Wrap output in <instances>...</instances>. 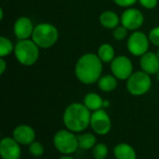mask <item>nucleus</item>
<instances>
[{"mask_svg": "<svg viewBox=\"0 0 159 159\" xmlns=\"http://www.w3.org/2000/svg\"><path fill=\"white\" fill-rule=\"evenodd\" d=\"M58 159H75L74 157H72V155H62L61 157H60Z\"/></svg>", "mask_w": 159, "mask_h": 159, "instance_id": "nucleus-29", "label": "nucleus"}, {"mask_svg": "<svg viewBox=\"0 0 159 159\" xmlns=\"http://www.w3.org/2000/svg\"><path fill=\"white\" fill-rule=\"evenodd\" d=\"M20 146L12 136L4 137L0 142L1 159H20L21 157Z\"/></svg>", "mask_w": 159, "mask_h": 159, "instance_id": "nucleus-11", "label": "nucleus"}, {"mask_svg": "<svg viewBox=\"0 0 159 159\" xmlns=\"http://www.w3.org/2000/svg\"><path fill=\"white\" fill-rule=\"evenodd\" d=\"M39 48H40L33 40H19L15 45L14 54L20 64L24 66H32L39 58Z\"/></svg>", "mask_w": 159, "mask_h": 159, "instance_id": "nucleus-4", "label": "nucleus"}, {"mask_svg": "<svg viewBox=\"0 0 159 159\" xmlns=\"http://www.w3.org/2000/svg\"><path fill=\"white\" fill-rule=\"evenodd\" d=\"M140 66L142 71L148 75H157L159 71V58L157 53L148 51L141 57Z\"/></svg>", "mask_w": 159, "mask_h": 159, "instance_id": "nucleus-14", "label": "nucleus"}, {"mask_svg": "<svg viewBox=\"0 0 159 159\" xmlns=\"http://www.w3.org/2000/svg\"><path fill=\"white\" fill-rule=\"evenodd\" d=\"M12 137L20 144V145H30L33 142L35 141V130L29 125H19L17 126L12 132Z\"/></svg>", "mask_w": 159, "mask_h": 159, "instance_id": "nucleus-12", "label": "nucleus"}, {"mask_svg": "<svg viewBox=\"0 0 159 159\" xmlns=\"http://www.w3.org/2000/svg\"><path fill=\"white\" fill-rule=\"evenodd\" d=\"M157 56H158V58H159V49L157 50Z\"/></svg>", "mask_w": 159, "mask_h": 159, "instance_id": "nucleus-33", "label": "nucleus"}, {"mask_svg": "<svg viewBox=\"0 0 159 159\" xmlns=\"http://www.w3.org/2000/svg\"><path fill=\"white\" fill-rule=\"evenodd\" d=\"M116 159H137V153L133 146L127 143H117L113 150Z\"/></svg>", "mask_w": 159, "mask_h": 159, "instance_id": "nucleus-15", "label": "nucleus"}, {"mask_svg": "<svg viewBox=\"0 0 159 159\" xmlns=\"http://www.w3.org/2000/svg\"><path fill=\"white\" fill-rule=\"evenodd\" d=\"M150 43L156 47H159V26L154 27L148 34Z\"/></svg>", "mask_w": 159, "mask_h": 159, "instance_id": "nucleus-25", "label": "nucleus"}, {"mask_svg": "<svg viewBox=\"0 0 159 159\" xmlns=\"http://www.w3.org/2000/svg\"><path fill=\"white\" fill-rule=\"evenodd\" d=\"M128 31L129 30L122 24L118 25L117 27H116L113 30V36L116 40L122 41V40L126 39V37L128 36Z\"/></svg>", "mask_w": 159, "mask_h": 159, "instance_id": "nucleus-24", "label": "nucleus"}, {"mask_svg": "<svg viewBox=\"0 0 159 159\" xmlns=\"http://www.w3.org/2000/svg\"><path fill=\"white\" fill-rule=\"evenodd\" d=\"M6 68H7V63L5 61V60L3 58L0 59V74L3 75L6 71Z\"/></svg>", "mask_w": 159, "mask_h": 159, "instance_id": "nucleus-28", "label": "nucleus"}, {"mask_svg": "<svg viewBox=\"0 0 159 159\" xmlns=\"http://www.w3.org/2000/svg\"><path fill=\"white\" fill-rule=\"evenodd\" d=\"M97 55L101 59V61L105 63L112 62L113 60L116 58L115 57V49L112 47V45H110L108 43L102 44L99 47Z\"/></svg>", "mask_w": 159, "mask_h": 159, "instance_id": "nucleus-20", "label": "nucleus"}, {"mask_svg": "<svg viewBox=\"0 0 159 159\" xmlns=\"http://www.w3.org/2000/svg\"><path fill=\"white\" fill-rule=\"evenodd\" d=\"M138 0H114V2L119 6V7H130L133 5H135L137 3Z\"/></svg>", "mask_w": 159, "mask_h": 159, "instance_id": "nucleus-27", "label": "nucleus"}, {"mask_svg": "<svg viewBox=\"0 0 159 159\" xmlns=\"http://www.w3.org/2000/svg\"><path fill=\"white\" fill-rule=\"evenodd\" d=\"M3 16H4V11H3V8L1 7L0 8V20H3Z\"/></svg>", "mask_w": 159, "mask_h": 159, "instance_id": "nucleus-31", "label": "nucleus"}, {"mask_svg": "<svg viewBox=\"0 0 159 159\" xmlns=\"http://www.w3.org/2000/svg\"><path fill=\"white\" fill-rule=\"evenodd\" d=\"M35 159H39V158H35Z\"/></svg>", "mask_w": 159, "mask_h": 159, "instance_id": "nucleus-34", "label": "nucleus"}, {"mask_svg": "<svg viewBox=\"0 0 159 159\" xmlns=\"http://www.w3.org/2000/svg\"><path fill=\"white\" fill-rule=\"evenodd\" d=\"M157 81L159 82V71L157 72Z\"/></svg>", "mask_w": 159, "mask_h": 159, "instance_id": "nucleus-32", "label": "nucleus"}, {"mask_svg": "<svg viewBox=\"0 0 159 159\" xmlns=\"http://www.w3.org/2000/svg\"><path fill=\"white\" fill-rule=\"evenodd\" d=\"M138 2L147 9H153L157 6L158 0H138Z\"/></svg>", "mask_w": 159, "mask_h": 159, "instance_id": "nucleus-26", "label": "nucleus"}, {"mask_svg": "<svg viewBox=\"0 0 159 159\" xmlns=\"http://www.w3.org/2000/svg\"><path fill=\"white\" fill-rule=\"evenodd\" d=\"M112 74L119 80H128L129 77L134 73L133 64L129 58L121 55L116 57L111 62Z\"/></svg>", "mask_w": 159, "mask_h": 159, "instance_id": "nucleus-9", "label": "nucleus"}, {"mask_svg": "<svg viewBox=\"0 0 159 159\" xmlns=\"http://www.w3.org/2000/svg\"><path fill=\"white\" fill-rule=\"evenodd\" d=\"M149 37L141 31H134L128 39V49L136 57H142L149 50Z\"/></svg>", "mask_w": 159, "mask_h": 159, "instance_id": "nucleus-8", "label": "nucleus"}, {"mask_svg": "<svg viewBox=\"0 0 159 159\" xmlns=\"http://www.w3.org/2000/svg\"><path fill=\"white\" fill-rule=\"evenodd\" d=\"M78 146L82 150H92L93 147L98 143L95 134L90 132H85L77 136Z\"/></svg>", "mask_w": 159, "mask_h": 159, "instance_id": "nucleus-19", "label": "nucleus"}, {"mask_svg": "<svg viewBox=\"0 0 159 159\" xmlns=\"http://www.w3.org/2000/svg\"><path fill=\"white\" fill-rule=\"evenodd\" d=\"M103 99L95 92H89L86 94L83 100L84 105L90 111L95 112L103 108Z\"/></svg>", "mask_w": 159, "mask_h": 159, "instance_id": "nucleus-17", "label": "nucleus"}, {"mask_svg": "<svg viewBox=\"0 0 159 159\" xmlns=\"http://www.w3.org/2000/svg\"><path fill=\"white\" fill-rule=\"evenodd\" d=\"M59 38L58 29L51 23L42 22L37 24L33 32L32 40L40 48H49L53 47Z\"/></svg>", "mask_w": 159, "mask_h": 159, "instance_id": "nucleus-3", "label": "nucleus"}, {"mask_svg": "<svg viewBox=\"0 0 159 159\" xmlns=\"http://www.w3.org/2000/svg\"><path fill=\"white\" fill-rule=\"evenodd\" d=\"M109 155V148L103 143H98L92 149V157L94 159H106Z\"/></svg>", "mask_w": 159, "mask_h": 159, "instance_id": "nucleus-22", "label": "nucleus"}, {"mask_svg": "<svg viewBox=\"0 0 159 159\" xmlns=\"http://www.w3.org/2000/svg\"><path fill=\"white\" fill-rule=\"evenodd\" d=\"M120 22L129 31H136L141 28L144 22V17L142 11L134 7L127 8L121 15Z\"/></svg>", "mask_w": 159, "mask_h": 159, "instance_id": "nucleus-10", "label": "nucleus"}, {"mask_svg": "<svg viewBox=\"0 0 159 159\" xmlns=\"http://www.w3.org/2000/svg\"><path fill=\"white\" fill-rule=\"evenodd\" d=\"M117 78L114 75H102L99 79L98 87L103 92H112L117 88Z\"/></svg>", "mask_w": 159, "mask_h": 159, "instance_id": "nucleus-18", "label": "nucleus"}, {"mask_svg": "<svg viewBox=\"0 0 159 159\" xmlns=\"http://www.w3.org/2000/svg\"><path fill=\"white\" fill-rule=\"evenodd\" d=\"M100 22L104 28L114 30L119 25L120 18L115 11L106 10L100 15Z\"/></svg>", "mask_w": 159, "mask_h": 159, "instance_id": "nucleus-16", "label": "nucleus"}, {"mask_svg": "<svg viewBox=\"0 0 159 159\" xmlns=\"http://www.w3.org/2000/svg\"><path fill=\"white\" fill-rule=\"evenodd\" d=\"M28 150H29V153H30L31 156H33L35 158H39V157H41L44 155L45 147H44V145L40 142L34 141V142H33L29 145Z\"/></svg>", "mask_w": 159, "mask_h": 159, "instance_id": "nucleus-23", "label": "nucleus"}, {"mask_svg": "<svg viewBox=\"0 0 159 159\" xmlns=\"http://www.w3.org/2000/svg\"><path fill=\"white\" fill-rule=\"evenodd\" d=\"M34 25L28 17H20L14 23L13 31L19 40L29 39L33 35Z\"/></svg>", "mask_w": 159, "mask_h": 159, "instance_id": "nucleus-13", "label": "nucleus"}, {"mask_svg": "<svg viewBox=\"0 0 159 159\" xmlns=\"http://www.w3.org/2000/svg\"><path fill=\"white\" fill-rule=\"evenodd\" d=\"M109 106H110V102L108 100H104L103 101V109L108 108Z\"/></svg>", "mask_w": 159, "mask_h": 159, "instance_id": "nucleus-30", "label": "nucleus"}, {"mask_svg": "<svg viewBox=\"0 0 159 159\" xmlns=\"http://www.w3.org/2000/svg\"><path fill=\"white\" fill-rule=\"evenodd\" d=\"M53 145L61 155H73L79 148L77 136L67 129H60L54 134Z\"/></svg>", "mask_w": 159, "mask_h": 159, "instance_id": "nucleus-5", "label": "nucleus"}, {"mask_svg": "<svg viewBox=\"0 0 159 159\" xmlns=\"http://www.w3.org/2000/svg\"><path fill=\"white\" fill-rule=\"evenodd\" d=\"M15 47L13 43L5 36H0V57L4 58L14 52Z\"/></svg>", "mask_w": 159, "mask_h": 159, "instance_id": "nucleus-21", "label": "nucleus"}, {"mask_svg": "<svg viewBox=\"0 0 159 159\" xmlns=\"http://www.w3.org/2000/svg\"><path fill=\"white\" fill-rule=\"evenodd\" d=\"M90 129L93 132L100 136L107 135L112 129V119L105 109H100L91 113Z\"/></svg>", "mask_w": 159, "mask_h": 159, "instance_id": "nucleus-7", "label": "nucleus"}, {"mask_svg": "<svg viewBox=\"0 0 159 159\" xmlns=\"http://www.w3.org/2000/svg\"><path fill=\"white\" fill-rule=\"evenodd\" d=\"M126 87L129 94L133 96H143L151 89V76L143 71L134 72L127 80Z\"/></svg>", "mask_w": 159, "mask_h": 159, "instance_id": "nucleus-6", "label": "nucleus"}, {"mask_svg": "<svg viewBox=\"0 0 159 159\" xmlns=\"http://www.w3.org/2000/svg\"><path fill=\"white\" fill-rule=\"evenodd\" d=\"M91 112L81 102H73L69 104L62 115V122L65 129L80 133L86 130L90 124Z\"/></svg>", "mask_w": 159, "mask_h": 159, "instance_id": "nucleus-2", "label": "nucleus"}, {"mask_svg": "<svg viewBox=\"0 0 159 159\" xmlns=\"http://www.w3.org/2000/svg\"><path fill=\"white\" fill-rule=\"evenodd\" d=\"M102 61L94 53H86L76 61L75 75L85 85H91L99 81L102 74Z\"/></svg>", "mask_w": 159, "mask_h": 159, "instance_id": "nucleus-1", "label": "nucleus"}]
</instances>
